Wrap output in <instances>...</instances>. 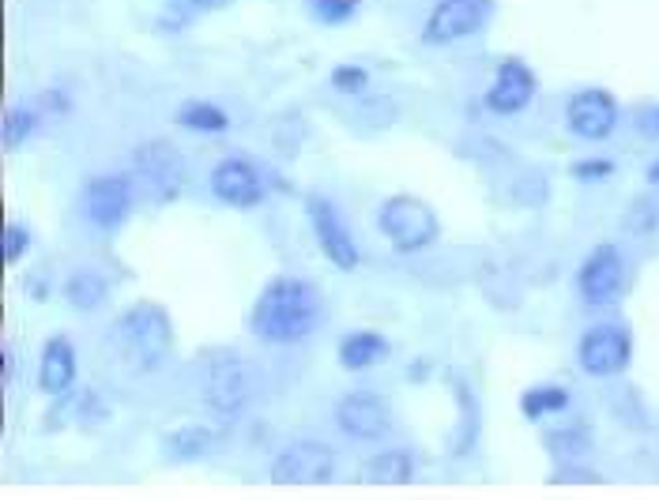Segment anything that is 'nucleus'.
<instances>
[{
	"label": "nucleus",
	"instance_id": "obj_24",
	"mask_svg": "<svg viewBox=\"0 0 659 500\" xmlns=\"http://www.w3.org/2000/svg\"><path fill=\"white\" fill-rule=\"evenodd\" d=\"M362 0H305V8H309V15L317 23H325V27H340V23L355 20Z\"/></svg>",
	"mask_w": 659,
	"mask_h": 500
},
{
	"label": "nucleus",
	"instance_id": "obj_6",
	"mask_svg": "<svg viewBox=\"0 0 659 500\" xmlns=\"http://www.w3.org/2000/svg\"><path fill=\"white\" fill-rule=\"evenodd\" d=\"M335 474V451L317 440H294L271 459L276 486H325Z\"/></svg>",
	"mask_w": 659,
	"mask_h": 500
},
{
	"label": "nucleus",
	"instance_id": "obj_10",
	"mask_svg": "<svg viewBox=\"0 0 659 500\" xmlns=\"http://www.w3.org/2000/svg\"><path fill=\"white\" fill-rule=\"evenodd\" d=\"M576 290L588 305H614L625 290V264H622V253L614 245H596L588 253V260L581 264L576 271Z\"/></svg>",
	"mask_w": 659,
	"mask_h": 500
},
{
	"label": "nucleus",
	"instance_id": "obj_28",
	"mask_svg": "<svg viewBox=\"0 0 659 500\" xmlns=\"http://www.w3.org/2000/svg\"><path fill=\"white\" fill-rule=\"evenodd\" d=\"M610 174H614V163H610V158H584V163L573 166L576 181H599V177H610Z\"/></svg>",
	"mask_w": 659,
	"mask_h": 500
},
{
	"label": "nucleus",
	"instance_id": "obj_19",
	"mask_svg": "<svg viewBox=\"0 0 659 500\" xmlns=\"http://www.w3.org/2000/svg\"><path fill=\"white\" fill-rule=\"evenodd\" d=\"M212 445H215L212 430H204V425H185V430L166 433L163 456L170 459V463H197V459H204L207 451H212Z\"/></svg>",
	"mask_w": 659,
	"mask_h": 500
},
{
	"label": "nucleus",
	"instance_id": "obj_4",
	"mask_svg": "<svg viewBox=\"0 0 659 500\" xmlns=\"http://www.w3.org/2000/svg\"><path fill=\"white\" fill-rule=\"evenodd\" d=\"M377 226H381L384 241H389L396 253L411 256V253H422L438 241L441 233V222H438V211H433L426 200L419 196H389L377 211Z\"/></svg>",
	"mask_w": 659,
	"mask_h": 500
},
{
	"label": "nucleus",
	"instance_id": "obj_12",
	"mask_svg": "<svg viewBox=\"0 0 659 500\" xmlns=\"http://www.w3.org/2000/svg\"><path fill=\"white\" fill-rule=\"evenodd\" d=\"M569 132L581 136V140H607L618 125V102L603 87H584L569 99L566 110Z\"/></svg>",
	"mask_w": 659,
	"mask_h": 500
},
{
	"label": "nucleus",
	"instance_id": "obj_26",
	"mask_svg": "<svg viewBox=\"0 0 659 500\" xmlns=\"http://www.w3.org/2000/svg\"><path fill=\"white\" fill-rule=\"evenodd\" d=\"M332 87L343 94H362L369 87V72L362 64H335L332 68Z\"/></svg>",
	"mask_w": 659,
	"mask_h": 500
},
{
	"label": "nucleus",
	"instance_id": "obj_14",
	"mask_svg": "<svg viewBox=\"0 0 659 500\" xmlns=\"http://www.w3.org/2000/svg\"><path fill=\"white\" fill-rule=\"evenodd\" d=\"M212 196L227 207H238V211H249V207L264 204V181L253 169V163L245 158H223L219 166L212 169Z\"/></svg>",
	"mask_w": 659,
	"mask_h": 500
},
{
	"label": "nucleus",
	"instance_id": "obj_15",
	"mask_svg": "<svg viewBox=\"0 0 659 500\" xmlns=\"http://www.w3.org/2000/svg\"><path fill=\"white\" fill-rule=\"evenodd\" d=\"M535 99V72L528 68L524 61H502L497 64V76L486 91V106L502 117H512V113H524Z\"/></svg>",
	"mask_w": 659,
	"mask_h": 500
},
{
	"label": "nucleus",
	"instance_id": "obj_2",
	"mask_svg": "<svg viewBox=\"0 0 659 500\" xmlns=\"http://www.w3.org/2000/svg\"><path fill=\"white\" fill-rule=\"evenodd\" d=\"M174 343V324L166 317L163 305L155 302H136L132 309H125L110 328V350L117 354V361L128 373H155L166 361Z\"/></svg>",
	"mask_w": 659,
	"mask_h": 500
},
{
	"label": "nucleus",
	"instance_id": "obj_13",
	"mask_svg": "<svg viewBox=\"0 0 659 500\" xmlns=\"http://www.w3.org/2000/svg\"><path fill=\"white\" fill-rule=\"evenodd\" d=\"M84 211L99 230H117L132 211V184L121 174H102L87 181L84 192Z\"/></svg>",
	"mask_w": 659,
	"mask_h": 500
},
{
	"label": "nucleus",
	"instance_id": "obj_8",
	"mask_svg": "<svg viewBox=\"0 0 659 500\" xmlns=\"http://www.w3.org/2000/svg\"><path fill=\"white\" fill-rule=\"evenodd\" d=\"M633 358V338L622 324H596L581 335L576 361L588 376H618Z\"/></svg>",
	"mask_w": 659,
	"mask_h": 500
},
{
	"label": "nucleus",
	"instance_id": "obj_7",
	"mask_svg": "<svg viewBox=\"0 0 659 500\" xmlns=\"http://www.w3.org/2000/svg\"><path fill=\"white\" fill-rule=\"evenodd\" d=\"M494 12V0H438L422 27L426 46H453L460 38L482 30V23Z\"/></svg>",
	"mask_w": 659,
	"mask_h": 500
},
{
	"label": "nucleus",
	"instance_id": "obj_29",
	"mask_svg": "<svg viewBox=\"0 0 659 500\" xmlns=\"http://www.w3.org/2000/svg\"><path fill=\"white\" fill-rule=\"evenodd\" d=\"M0 369H4V373H0V376H4V384H8V381H12V369H15L12 350H8V346H4V354H0Z\"/></svg>",
	"mask_w": 659,
	"mask_h": 500
},
{
	"label": "nucleus",
	"instance_id": "obj_17",
	"mask_svg": "<svg viewBox=\"0 0 659 500\" xmlns=\"http://www.w3.org/2000/svg\"><path fill=\"white\" fill-rule=\"evenodd\" d=\"M389 338L377 335V332H351L340 338V350H335V358H340V366L347 369V373H362V369L377 366V361L389 358Z\"/></svg>",
	"mask_w": 659,
	"mask_h": 500
},
{
	"label": "nucleus",
	"instance_id": "obj_23",
	"mask_svg": "<svg viewBox=\"0 0 659 500\" xmlns=\"http://www.w3.org/2000/svg\"><path fill=\"white\" fill-rule=\"evenodd\" d=\"M569 407V388H558V384H540V388H528L520 395V414L528 422H540L546 414H561Z\"/></svg>",
	"mask_w": 659,
	"mask_h": 500
},
{
	"label": "nucleus",
	"instance_id": "obj_20",
	"mask_svg": "<svg viewBox=\"0 0 659 500\" xmlns=\"http://www.w3.org/2000/svg\"><path fill=\"white\" fill-rule=\"evenodd\" d=\"M106 279L99 271H72L68 282H64V302L76 312H94L102 302H106Z\"/></svg>",
	"mask_w": 659,
	"mask_h": 500
},
{
	"label": "nucleus",
	"instance_id": "obj_25",
	"mask_svg": "<svg viewBox=\"0 0 659 500\" xmlns=\"http://www.w3.org/2000/svg\"><path fill=\"white\" fill-rule=\"evenodd\" d=\"M35 125H38V117L30 110H12L4 117V148L12 151V148H20V143H27Z\"/></svg>",
	"mask_w": 659,
	"mask_h": 500
},
{
	"label": "nucleus",
	"instance_id": "obj_11",
	"mask_svg": "<svg viewBox=\"0 0 659 500\" xmlns=\"http://www.w3.org/2000/svg\"><path fill=\"white\" fill-rule=\"evenodd\" d=\"M335 425L340 433H347L351 440H381L384 433H392V410L389 399L373 392H351L335 402Z\"/></svg>",
	"mask_w": 659,
	"mask_h": 500
},
{
	"label": "nucleus",
	"instance_id": "obj_31",
	"mask_svg": "<svg viewBox=\"0 0 659 500\" xmlns=\"http://www.w3.org/2000/svg\"><path fill=\"white\" fill-rule=\"evenodd\" d=\"M648 181H652V184H659V163H656L652 169H648Z\"/></svg>",
	"mask_w": 659,
	"mask_h": 500
},
{
	"label": "nucleus",
	"instance_id": "obj_1",
	"mask_svg": "<svg viewBox=\"0 0 659 500\" xmlns=\"http://www.w3.org/2000/svg\"><path fill=\"white\" fill-rule=\"evenodd\" d=\"M320 317H325V297L309 279H271L268 286L256 294L253 312H249V328L261 343L291 346L302 343L317 332Z\"/></svg>",
	"mask_w": 659,
	"mask_h": 500
},
{
	"label": "nucleus",
	"instance_id": "obj_16",
	"mask_svg": "<svg viewBox=\"0 0 659 500\" xmlns=\"http://www.w3.org/2000/svg\"><path fill=\"white\" fill-rule=\"evenodd\" d=\"M72 381H76V350L64 335H53L38 358V388L46 395H64Z\"/></svg>",
	"mask_w": 659,
	"mask_h": 500
},
{
	"label": "nucleus",
	"instance_id": "obj_21",
	"mask_svg": "<svg viewBox=\"0 0 659 500\" xmlns=\"http://www.w3.org/2000/svg\"><path fill=\"white\" fill-rule=\"evenodd\" d=\"M456 402H460V418H456V437L448 451L453 456H468L471 445L479 440V399L468 384H456Z\"/></svg>",
	"mask_w": 659,
	"mask_h": 500
},
{
	"label": "nucleus",
	"instance_id": "obj_30",
	"mask_svg": "<svg viewBox=\"0 0 659 500\" xmlns=\"http://www.w3.org/2000/svg\"><path fill=\"white\" fill-rule=\"evenodd\" d=\"M181 4H192V8H223L230 0H181Z\"/></svg>",
	"mask_w": 659,
	"mask_h": 500
},
{
	"label": "nucleus",
	"instance_id": "obj_27",
	"mask_svg": "<svg viewBox=\"0 0 659 500\" xmlns=\"http://www.w3.org/2000/svg\"><path fill=\"white\" fill-rule=\"evenodd\" d=\"M4 264L12 268V264H20L23 256H27V248H30V230L27 226H20V222H8L4 226Z\"/></svg>",
	"mask_w": 659,
	"mask_h": 500
},
{
	"label": "nucleus",
	"instance_id": "obj_9",
	"mask_svg": "<svg viewBox=\"0 0 659 500\" xmlns=\"http://www.w3.org/2000/svg\"><path fill=\"white\" fill-rule=\"evenodd\" d=\"M305 219H309V230H313V238H317L320 253H325L335 268L340 271L358 268V245H355V238H351L347 222L340 219V211H335L332 200L309 196L305 200Z\"/></svg>",
	"mask_w": 659,
	"mask_h": 500
},
{
	"label": "nucleus",
	"instance_id": "obj_18",
	"mask_svg": "<svg viewBox=\"0 0 659 500\" xmlns=\"http://www.w3.org/2000/svg\"><path fill=\"white\" fill-rule=\"evenodd\" d=\"M362 478L369 486H407L415 478V456L407 448H392V451H381L366 463V474Z\"/></svg>",
	"mask_w": 659,
	"mask_h": 500
},
{
	"label": "nucleus",
	"instance_id": "obj_3",
	"mask_svg": "<svg viewBox=\"0 0 659 500\" xmlns=\"http://www.w3.org/2000/svg\"><path fill=\"white\" fill-rule=\"evenodd\" d=\"M200 399L215 418H238L249 402V366L230 346H212L197 354Z\"/></svg>",
	"mask_w": 659,
	"mask_h": 500
},
{
	"label": "nucleus",
	"instance_id": "obj_22",
	"mask_svg": "<svg viewBox=\"0 0 659 500\" xmlns=\"http://www.w3.org/2000/svg\"><path fill=\"white\" fill-rule=\"evenodd\" d=\"M174 120H178L181 128H189V132H204V136H219L230 128L227 113L215 106V102H200V99L185 102V106L174 113Z\"/></svg>",
	"mask_w": 659,
	"mask_h": 500
},
{
	"label": "nucleus",
	"instance_id": "obj_5",
	"mask_svg": "<svg viewBox=\"0 0 659 500\" xmlns=\"http://www.w3.org/2000/svg\"><path fill=\"white\" fill-rule=\"evenodd\" d=\"M132 169L143 181V192H151L155 204H170L185 189V163L181 151L166 140H148L132 151Z\"/></svg>",
	"mask_w": 659,
	"mask_h": 500
}]
</instances>
